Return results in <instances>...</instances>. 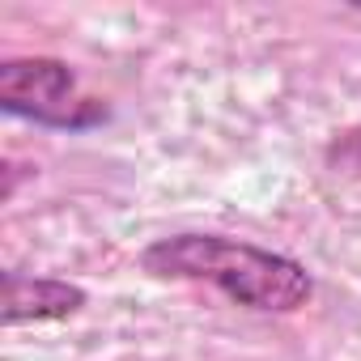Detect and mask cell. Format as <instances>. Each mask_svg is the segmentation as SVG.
<instances>
[{
  "mask_svg": "<svg viewBox=\"0 0 361 361\" xmlns=\"http://www.w3.org/2000/svg\"><path fill=\"white\" fill-rule=\"evenodd\" d=\"M140 272L153 281L213 285L234 306L259 314H298L314 298V276L302 259L213 230H178L140 251Z\"/></svg>",
  "mask_w": 361,
  "mask_h": 361,
  "instance_id": "cell-1",
  "label": "cell"
},
{
  "mask_svg": "<svg viewBox=\"0 0 361 361\" xmlns=\"http://www.w3.org/2000/svg\"><path fill=\"white\" fill-rule=\"evenodd\" d=\"M348 9H353V13H361V0H353V5H348Z\"/></svg>",
  "mask_w": 361,
  "mask_h": 361,
  "instance_id": "cell-5",
  "label": "cell"
},
{
  "mask_svg": "<svg viewBox=\"0 0 361 361\" xmlns=\"http://www.w3.org/2000/svg\"><path fill=\"white\" fill-rule=\"evenodd\" d=\"M0 111L56 132H90L111 119V106L81 94L73 64L56 56H9L0 64Z\"/></svg>",
  "mask_w": 361,
  "mask_h": 361,
  "instance_id": "cell-2",
  "label": "cell"
},
{
  "mask_svg": "<svg viewBox=\"0 0 361 361\" xmlns=\"http://www.w3.org/2000/svg\"><path fill=\"white\" fill-rule=\"evenodd\" d=\"M327 161L340 166V170H361V123L340 132L331 145H327Z\"/></svg>",
  "mask_w": 361,
  "mask_h": 361,
  "instance_id": "cell-4",
  "label": "cell"
},
{
  "mask_svg": "<svg viewBox=\"0 0 361 361\" xmlns=\"http://www.w3.org/2000/svg\"><path fill=\"white\" fill-rule=\"evenodd\" d=\"M90 306V289L68 276H35V272H0V319L5 327L26 323H64Z\"/></svg>",
  "mask_w": 361,
  "mask_h": 361,
  "instance_id": "cell-3",
  "label": "cell"
}]
</instances>
